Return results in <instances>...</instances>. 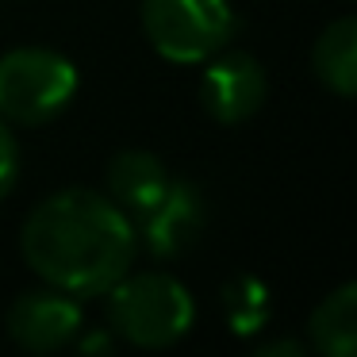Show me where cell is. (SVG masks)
Masks as SVG:
<instances>
[{"instance_id": "cell-1", "label": "cell", "mask_w": 357, "mask_h": 357, "mask_svg": "<svg viewBox=\"0 0 357 357\" xmlns=\"http://www.w3.org/2000/svg\"><path fill=\"white\" fill-rule=\"evenodd\" d=\"M20 250L35 277L70 296H104L135 265V223L112 196L66 188L35 204L20 231Z\"/></svg>"}, {"instance_id": "cell-2", "label": "cell", "mask_w": 357, "mask_h": 357, "mask_svg": "<svg viewBox=\"0 0 357 357\" xmlns=\"http://www.w3.org/2000/svg\"><path fill=\"white\" fill-rule=\"evenodd\" d=\"M192 296L177 277L162 269H127L108 288V323L123 342L139 349H165L181 342L192 326Z\"/></svg>"}, {"instance_id": "cell-3", "label": "cell", "mask_w": 357, "mask_h": 357, "mask_svg": "<svg viewBox=\"0 0 357 357\" xmlns=\"http://www.w3.org/2000/svg\"><path fill=\"white\" fill-rule=\"evenodd\" d=\"M77 96V70L70 58L43 47L0 54V119L39 127L62 116Z\"/></svg>"}, {"instance_id": "cell-4", "label": "cell", "mask_w": 357, "mask_h": 357, "mask_svg": "<svg viewBox=\"0 0 357 357\" xmlns=\"http://www.w3.org/2000/svg\"><path fill=\"white\" fill-rule=\"evenodd\" d=\"M142 31L150 47L177 66H200L234 35L227 0H142Z\"/></svg>"}, {"instance_id": "cell-5", "label": "cell", "mask_w": 357, "mask_h": 357, "mask_svg": "<svg viewBox=\"0 0 357 357\" xmlns=\"http://www.w3.org/2000/svg\"><path fill=\"white\" fill-rule=\"evenodd\" d=\"M269 96V81L254 54L246 50H215L204 66L200 81V104L215 123L234 127L257 116V108Z\"/></svg>"}, {"instance_id": "cell-6", "label": "cell", "mask_w": 357, "mask_h": 357, "mask_svg": "<svg viewBox=\"0 0 357 357\" xmlns=\"http://www.w3.org/2000/svg\"><path fill=\"white\" fill-rule=\"evenodd\" d=\"M131 223H135V238L154 257H177L200 238L208 211H204V196L188 181L173 177L154 204H146L139 215H131Z\"/></svg>"}, {"instance_id": "cell-7", "label": "cell", "mask_w": 357, "mask_h": 357, "mask_svg": "<svg viewBox=\"0 0 357 357\" xmlns=\"http://www.w3.org/2000/svg\"><path fill=\"white\" fill-rule=\"evenodd\" d=\"M85 326L81 303L62 288H39L24 292L8 307V338L27 354H54L70 346Z\"/></svg>"}, {"instance_id": "cell-8", "label": "cell", "mask_w": 357, "mask_h": 357, "mask_svg": "<svg viewBox=\"0 0 357 357\" xmlns=\"http://www.w3.org/2000/svg\"><path fill=\"white\" fill-rule=\"evenodd\" d=\"M169 181L173 173L162 165V158L146 154V150H123L108 162V196L127 215H139L146 204H154Z\"/></svg>"}, {"instance_id": "cell-9", "label": "cell", "mask_w": 357, "mask_h": 357, "mask_svg": "<svg viewBox=\"0 0 357 357\" xmlns=\"http://www.w3.org/2000/svg\"><path fill=\"white\" fill-rule=\"evenodd\" d=\"M315 77L331 89L334 96H354L357 93V20L342 16L315 39L311 50Z\"/></svg>"}, {"instance_id": "cell-10", "label": "cell", "mask_w": 357, "mask_h": 357, "mask_svg": "<svg viewBox=\"0 0 357 357\" xmlns=\"http://www.w3.org/2000/svg\"><path fill=\"white\" fill-rule=\"evenodd\" d=\"M307 338L326 357L357 354V284H342L331 292L307 319Z\"/></svg>"}, {"instance_id": "cell-11", "label": "cell", "mask_w": 357, "mask_h": 357, "mask_svg": "<svg viewBox=\"0 0 357 357\" xmlns=\"http://www.w3.org/2000/svg\"><path fill=\"white\" fill-rule=\"evenodd\" d=\"M223 311L234 334H257L269 323V288L257 277H234L223 284Z\"/></svg>"}, {"instance_id": "cell-12", "label": "cell", "mask_w": 357, "mask_h": 357, "mask_svg": "<svg viewBox=\"0 0 357 357\" xmlns=\"http://www.w3.org/2000/svg\"><path fill=\"white\" fill-rule=\"evenodd\" d=\"M16 173H20V150H16V139H12L8 119H0V200L12 192Z\"/></svg>"}, {"instance_id": "cell-13", "label": "cell", "mask_w": 357, "mask_h": 357, "mask_svg": "<svg viewBox=\"0 0 357 357\" xmlns=\"http://www.w3.org/2000/svg\"><path fill=\"white\" fill-rule=\"evenodd\" d=\"M257 354H261V357H300L303 346H300V342H292V338H280V342H265Z\"/></svg>"}, {"instance_id": "cell-14", "label": "cell", "mask_w": 357, "mask_h": 357, "mask_svg": "<svg viewBox=\"0 0 357 357\" xmlns=\"http://www.w3.org/2000/svg\"><path fill=\"white\" fill-rule=\"evenodd\" d=\"M73 342H77L81 354H89V349H112V334H89V338H81V334H77Z\"/></svg>"}]
</instances>
